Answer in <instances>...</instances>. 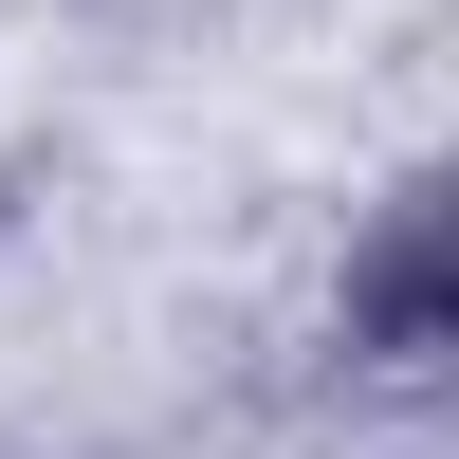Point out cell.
<instances>
[{"label": "cell", "instance_id": "obj_1", "mask_svg": "<svg viewBox=\"0 0 459 459\" xmlns=\"http://www.w3.org/2000/svg\"><path fill=\"white\" fill-rule=\"evenodd\" d=\"M331 331H350L368 368H459V166H423V184H386V203H368Z\"/></svg>", "mask_w": 459, "mask_h": 459}, {"label": "cell", "instance_id": "obj_2", "mask_svg": "<svg viewBox=\"0 0 459 459\" xmlns=\"http://www.w3.org/2000/svg\"><path fill=\"white\" fill-rule=\"evenodd\" d=\"M0 239H19V166H0Z\"/></svg>", "mask_w": 459, "mask_h": 459}]
</instances>
